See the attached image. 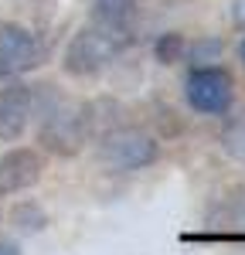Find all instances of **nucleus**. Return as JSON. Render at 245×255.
<instances>
[{
    "label": "nucleus",
    "mask_w": 245,
    "mask_h": 255,
    "mask_svg": "<svg viewBox=\"0 0 245 255\" xmlns=\"http://www.w3.org/2000/svg\"><path fill=\"white\" fill-rule=\"evenodd\" d=\"M222 150L235 160V163H242V167H245V109L239 113V116H232L228 123H225Z\"/></svg>",
    "instance_id": "obj_10"
},
{
    "label": "nucleus",
    "mask_w": 245,
    "mask_h": 255,
    "mask_svg": "<svg viewBox=\"0 0 245 255\" xmlns=\"http://www.w3.org/2000/svg\"><path fill=\"white\" fill-rule=\"evenodd\" d=\"M215 221L245 232V187H235V191H228V194L218 201V215H215Z\"/></svg>",
    "instance_id": "obj_9"
},
{
    "label": "nucleus",
    "mask_w": 245,
    "mask_h": 255,
    "mask_svg": "<svg viewBox=\"0 0 245 255\" xmlns=\"http://www.w3.org/2000/svg\"><path fill=\"white\" fill-rule=\"evenodd\" d=\"M126 44H129V34H116V31L99 27V24H89V27L72 34L68 48H65V58H61V68L75 79H92L120 58L126 51Z\"/></svg>",
    "instance_id": "obj_1"
},
{
    "label": "nucleus",
    "mask_w": 245,
    "mask_h": 255,
    "mask_svg": "<svg viewBox=\"0 0 245 255\" xmlns=\"http://www.w3.org/2000/svg\"><path fill=\"white\" fill-rule=\"evenodd\" d=\"M232 20L239 31H245V0H232Z\"/></svg>",
    "instance_id": "obj_13"
},
{
    "label": "nucleus",
    "mask_w": 245,
    "mask_h": 255,
    "mask_svg": "<svg viewBox=\"0 0 245 255\" xmlns=\"http://www.w3.org/2000/svg\"><path fill=\"white\" fill-rule=\"evenodd\" d=\"M10 225L17 232H24V235H38L41 228L48 225V215L41 211V204H34V201H20L17 208L10 211Z\"/></svg>",
    "instance_id": "obj_11"
},
{
    "label": "nucleus",
    "mask_w": 245,
    "mask_h": 255,
    "mask_svg": "<svg viewBox=\"0 0 245 255\" xmlns=\"http://www.w3.org/2000/svg\"><path fill=\"white\" fill-rule=\"evenodd\" d=\"M44 174V160L31 146H14L7 153H0V197L20 194L27 187H34Z\"/></svg>",
    "instance_id": "obj_7"
},
{
    "label": "nucleus",
    "mask_w": 245,
    "mask_h": 255,
    "mask_svg": "<svg viewBox=\"0 0 245 255\" xmlns=\"http://www.w3.org/2000/svg\"><path fill=\"white\" fill-rule=\"evenodd\" d=\"M136 10V0H92V24L116 34H133Z\"/></svg>",
    "instance_id": "obj_8"
},
{
    "label": "nucleus",
    "mask_w": 245,
    "mask_h": 255,
    "mask_svg": "<svg viewBox=\"0 0 245 255\" xmlns=\"http://www.w3.org/2000/svg\"><path fill=\"white\" fill-rule=\"evenodd\" d=\"M89 139H92V133H89L85 102L58 99L55 106H48V109L41 113L38 143L48 153H55V157H75Z\"/></svg>",
    "instance_id": "obj_3"
},
{
    "label": "nucleus",
    "mask_w": 245,
    "mask_h": 255,
    "mask_svg": "<svg viewBox=\"0 0 245 255\" xmlns=\"http://www.w3.org/2000/svg\"><path fill=\"white\" fill-rule=\"evenodd\" d=\"M0 255H24V252H20V245L14 242V238H3V235H0Z\"/></svg>",
    "instance_id": "obj_14"
},
{
    "label": "nucleus",
    "mask_w": 245,
    "mask_h": 255,
    "mask_svg": "<svg viewBox=\"0 0 245 255\" xmlns=\"http://www.w3.org/2000/svg\"><path fill=\"white\" fill-rule=\"evenodd\" d=\"M160 157V143L140 126H113L109 133L96 139V160L113 174H129V170H143Z\"/></svg>",
    "instance_id": "obj_2"
},
{
    "label": "nucleus",
    "mask_w": 245,
    "mask_h": 255,
    "mask_svg": "<svg viewBox=\"0 0 245 255\" xmlns=\"http://www.w3.org/2000/svg\"><path fill=\"white\" fill-rule=\"evenodd\" d=\"M153 51H157V61H163V65H174V61H181V55L187 51V41L181 38V34H160L157 38V44H153Z\"/></svg>",
    "instance_id": "obj_12"
},
{
    "label": "nucleus",
    "mask_w": 245,
    "mask_h": 255,
    "mask_svg": "<svg viewBox=\"0 0 245 255\" xmlns=\"http://www.w3.org/2000/svg\"><path fill=\"white\" fill-rule=\"evenodd\" d=\"M239 61H242V68H245V38H242V44H239Z\"/></svg>",
    "instance_id": "obj_15"
},
{
    "label": "nucleus",
    "mask_w": 245,
    "mask_h": 255,
    "mask_svg": "<svg viewBox=\"0 0 245 255\" xmlns=\"http://www.w3.org/2000/svg\"><path fill=\"white\" fill-rule=\"evenodd\" d=\"M41 58H44V48L31 27H24L17 20L0 24V82L27 75L31 68L41 65Z\"/></svg>",
    "instance_id": "obj_5"
},
{
    "label": "nucleus",
    "mask_w": 245,
    "mask_h": 255,
    "mask_svg": "<svg viewBox=\"0 0 245 255\" xmlns=\"http://www.w3.org/2000/svg\"><path fill=\"white\" fill-rule=\"evenodd\" d=\"M34 116H38V89L20 85V82L0 89V139L3 143L24 136V129L31 126Z\"/></svg>",
    "instance_id": "obj_6"
},
{
    "label": "nucleus",
    "mask_w": 245,
    "mask_h": 255,
    "mask_svg": "<svg viewBox=\"0 0 245 255\" xmlns=\"http://www.w3.org/2000/svg\"><path fill=\"white\" fill-rule=\"evenodd\" d=\"M184 96H187V106L194 113L222 116V113L232 109L235 82L222 65H194L187 72V79H184Z\"/></svg>",
    "instance_id": "obj_4"
}]
</instances>
